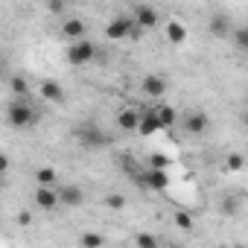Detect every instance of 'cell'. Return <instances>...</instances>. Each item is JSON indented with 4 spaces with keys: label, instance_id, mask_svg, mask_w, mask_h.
<instances>
[{
    "label": "cell",
    "instance_id": "cell-6",
    "mask_svg": "<svg viewBox=\"0 0 248 248\" xmlns=\"http://www.w3.org/2000/svg\"><path fill=\"white\" fill-rule=\"evenodd\" d=\"M140 88H143V93H146V96L161 99V96L167 93V79H164V76H158V73H149V76H143Z\"/></svg>",
    "mask_w": 248,
    "mask_h": 248
},
{
    "label": "cell",
    "instance_id": "cell-7",
    "mask_svg": "<svg viewBox=\"0 0 248 248\" xmlns=\"http://www.w3.org/2000/svg\"><path fill=\"white\" fill-rule=\"evenodd\" d=\"M132 21L129 18H114L108 27H105V38H111V41H120V38H129L132 35Z\"/></svg>",
    "mask_w": 248,
    "mask_h": 248
},
{
    "label": "cell",
    "instance_id": "cell-23",
    "mask_svg": "<svg viewBox=\"0 0 248 248\" xmlns=\"http://www.w3.org/2000/svg\"><path fill=\"white\" fill-rule=\"evenodd\" d=\"M105 204L111 210H123V207H126V199H123L120 193H111V196H105Z\"/></svg>",
    "mask_w": 248,
    "mask_h": 248
},
{
    "label": "cell",
    "instance_id": "cell-22",
    "mask_svg": "<svg viewBox=\"0 0 248 248\" xmlns=\"http://www.w3.org/2000/svg\"><path fill=\"white\" fill-rule=\"evenodd\" d=\"M175 225H178L181 231H190V228H193V216H190L187 210H178V213H175Z\"/></svg>",
    "mask_w": 248,
    "mask_h": 248
},
{
    "label": "cell",
    "instance_id": "cell-3",
    "mask_svg": "<svg viewBox=\"0 0 248 248\" xmlns=\"http://www.w3.org/2000/svg\"><path fill=\"white\" fill-rule=\"evenodd\" d=\"M76 140L82 146H88V149H105L111 143V138L99 126H82V129H76Z\"/></svg>",
    "mask_w": 248,
    "mask_h": 248
},
{
    "label": "cell",
    "instance_id": "cell-5",
    "mask_svg": "<svg viewBox=\"0 0 248 248\" xmlns=\"http://www.w3.org/2000/svg\"><path fill=\"white\" fill-rule=\"evenodd\" d=\"M140 114L143 111H138V108H123L117 114V129L120 132H138L140 129Z\"/></svg>",
    "mask_w": 248,
    "mask_h": 248
},
{
    "label": "cell",
    "instance_id": "cell-13",
    "mask_svg": "<svg viewBox=\"0 0 248 248\" xmlns=\"http://www.w3.org/2000/svg\"><path fill=\"white\" fill-rule=\"evenodd\" d=\"M164 35H167V41H170V44H184V41H187V27H184V24H178V21H167Z\"/></svg>",
    "mask_w": 248,
    "mask_h": 248
},
{
    "label": "cell",
    "instance_id": "cell-26",
    "mask_svg": "<svg viewBox=\"0 0 248 248\" xmlns=\"http://www.w3.org/2000/svg\"><path fill=\"white\" fill-rule=\"evenodd\" d=\"M135 242H138L140 248H155V245H158V239H155V236H149V233H138V236H135Z\"/></svg>",
    "mask_w": 248,
    "mask_h": 248
},
{
    "label": "cell",
    "instance_id": "cell-24",
    "mask_svg": "<svg viewBox=\"0 0 248 248\" xmlns=\"http://www.w3.org/2000/svg\"><path fill=\"white\" fill-rule=\"evenodd\" d=\"M79 242H82L85 248H96V245H102L105 239H102L99 233H82V239H79Z\"/></svg>",
    "mask_w": 248,
    "mask_h": 248
},
{
    "label": "cell",
    "instance_id": "cell-12",
    "mask_svg": "<svg viewBox=\"0 0 248 248\" xmlns=\"http://www.w3.org/2000/svg\"><path fill=\"white\" fill-rule=\"evenodd\" d=\"M158 12L152 9V6H138L135 9V24H140L143 30H152V27H158Z\"/></svg>",
    "mask_w": 248,
    "mask_h": 248
},
{
    "label": "cell",
    "instance_id": "cell-11",
    "mask_svg": "<svg viewBox=\"0 0 248 248\" xmlns=\"http://www.w3.org/2000/svg\"><path fill=\"white\" fill-rule=\"evenodd\" d=\"M207 30H210V35L213 38H228L231 35V21H228V15H210V24H207Z\"/></svg>",
    "mask_w": 248,
    "mask_h": 248
},
{
    "label": "cell",
    "instance_id": "cell-25",
    "mask_svg": "<svg viewBox=\"0 0 248 248\" xmlns=\"http://www.w3.org/2000/svg\"><path fill=\"white\" fill-rule=\"evenodd\" d=\"M149 167H161V170H167V167H170V155H164V152H155V155L149 158Z\"/></svg>",
    "mask_w": 248,
    "mask_h": 248
},
{
    "label": "cell",
    "instance_id": "cell-20",
    "mask_svg": "<svg viewBox=\"0 0 248 248\" xmlns=\"http://www.w3.org/2000/svg\"><path fill=\"white\" fill-rule=\"evenodd\" d=\"M233 44H236L242 53H248V27H239V30H233Z\"/></svg>",
    "mask_w": 248,
    "mask_h": 248
},
{
    "label": "cell",
    "instance_id": "cell-21",
    "mask_svg": "<svg viewBox=\"0 0 248 248\" xmlns=\"http://www.w3.org/2000/svg\"><path fill=\"white\" fill-rule=\"evenodd\" d=\"M242 167H245V158H242L239 152H231V155L225 158V170H233V172H236V170H242Z\"/></svg>",
    "mask_w": 248,
    "mask_h": 248
},
{
    "label": "cell",
    "instance_id": "cell-8",
    "mask_svg": "<svg viewBox=\"0 0 248 248\" xmlns=\"http://www.w3.org/2000/svg\"><path fill=\"white\" fill-rule=\"evenodd\" d=\"M210 129V120H207V114H202V111H193V114H187V120H184V132L187 135H204Z\"/></svg>",
    "mask_w": 248,
    "mask_h": 248
},
{
    "label": "cell",
    "instance_id": "cell-29",
    "mask_svg": "<svg viewBox=\"0 0 248 248\" xmlns=\"http://www.w3.org/2000/svg\"><path fill=\"white\" fill-rule=\"evenodd\" d=\"M18 222H21V225H30V222H32V216H30V213H27V210H24V213H21V216H18Z\"/></svg>",
    "mask_w": 248,
    "mask_h": 248
},
{
    "label": "cell",
    "instance_id": "cell-16",
    "mask_svg": "<svg viewBox=\"0 0 248 248\" xmlns=\"http://www.w3.org/2000/svg\"><path fill=\"white\" fill-rule=\"evenodd\" d=\"M62 35H64V38H70V41L85 38V24H82L79 18H67V21L62 24Z\"/></svg>",
    "mask_w": 248,
    "mask_h": 248
},
{
    "label": "cell",
    "instance_id": "cell-27",
    "mask_svg": "<svg viewBox=\"0 0 248 248\" xmlns=\"http://www.w3.org/2000/svg\"><path fill=\"white\" fill-rule=\"evenodd\" d=\"M236 210H239L236 199H233V196H228V199L222 202V213H225V216H231V213H236Z\"/></svg>",
    "mask_w": 248,
    "mask_h": 248
},
{
    "label": "cell",
    "instance_id": "cell-31",
    "mask_svg": "<svg viewBox=\"0 0 248 248\" xmlns=\"http://www.w3.org/2000/svg\"><path fill=\"white\" fill-rule=\"evenodd\" d=\"M242 123H245V129H248V108L242 111Z\"/></svg>",
    "mask_w": 248,
    "mask_h": 248
},
{
    "label": "cell",
    "instance_id": "cell-1",
    "mask_svg": "<svg viewBox=\"0 0 248 248\" xmlns=\"http://www.w3.org/2000/svg\"><path fill=\"white\" fill-rule=\"evenodd\" d=\"M6 120H9V126H15V129H27V126H32V123H35V111L30 108L27 96H18L15 102H9V108H6Z\"/></svg>",
    "mask_w": 248,
    "mask_h": 248
},
{
    "label": "cell",
    "instance_id": "cell-10",
    "mask_svg": "<svg viewBox=\"0 0 248 248\" xmlns=\"http://www.w3.org/2000/svg\"><path fill=\"white\" fill-rule=\"evenodd\" d=\"M140 135H155V132H164V126H161V120H158V111L155 108H149V111H143L140 114V129H138Z\"/></svg>",
    "mask_w": 248,
    "mask_h": 248
},
{
    "label": "cell",
    "instance_id": "cell-14",
    "mask_svg": "<svg viewBox=\"0 0 248 248\" xmlns=\"http://www.w3.org/2000/svg\"><path fill=\"white\" fill-rule=\"evenodd\" d=\"M59 196H62V204H67V207H82V202H85V193H82V187H76V184L59 190Z\"/></svg>",
    "mask_w": 248,
    "mask_h": 248
},
{
    "label": "cell",
    "instance_id": "cell-2",
    "mask_svg": "<svg viewBox=\"0 0 248 248\" xmlns=\"http://www.w3.org/2000/svg\"><path fill=\"white\" fill-rule=\"evenodd\" d=\"M93 56H96V47H93V41H88V38H76V41H70V47H67V62L76 64V67L93 62Z\"/></svg>",
    "mask_w": 248,
    "mask_h": 248
},
{
    "label": "cell",
    "instance_id": "cell-19",
    "mask_svg": "<svg viewBox=\"0 0 248 248\" xmlns=\"http://www.w3.org/2000/svg\"><path fill=\"white\" fill-rule=\"evenodd\" d=\"M9 85H12V93H15V96H27V93H30V85H27L24 76H12Z\"/></svg>",
    "mask_w": 248,
    "mask_h": 248
},
{
    "label": "cell",
    "instance_id": "cell-28",
    "mask_svg": "<svg viewBox=\"0 0 248 248\" xmlns=\"http://www.w3.org/2000/svg\"><path fill=\"white\" fill-rule=\"evenodd\" d=\"M47 6H50V12H53V15H62V12H64V0H50Z\"/></svg>",
    "mask_w": 248,
    "mask_h": 248
},
{
    "label": "cell",
    "instance_id": "cell-30",
    "mask_svg": "<svg viewBox=\"0 0 248 248\" xmlns=\"http://www.w3.org/2000/svg\"><path fill=\"white\" fill-rule=\"evenodd\" d=\"M0 172H3V175L9 172V158H6V155H3V161H0Z\"/></svg>",
    "mask_w": 248,
    "mask_h": 248
},
{
    "label": "cell",
    "instance_id": "cell-18",
    "mask_svg": "<svg viewBox=\"0 0 248 248\" xmlns=\"http://www.w3.org/2000/svg\"><path fill=\"white\" fill-rule=\"evenodd\" d=\"M56 178H59V175H56V170H53V167H41V170L35 172V181H38V184H44V187H50Z\"/></svg>",
    "mask_w": 248,
    "mask_h": 248
},
{
    "label": "cell",
    "instance_id": "cell-17",
    "mask_svg": "<svg viewBox=\"0 0 248 248\" xmlns=\"http://www.w3.org/2000/svg\"><path fill=\"white\" fill-rule=\"evenodd\" d=\"M155 111H158V120H161V126H164V129H172V126H175L178 114H175V108H172V105H158Z\"/></svg>",
    "mask_w": 248,
    "mask_h": 248
},
{
    "label": "cell",
    "instance_id": "cell-4",
    "mask_svg": "<svg viewBox=\"0 0 248 248\" xmlns=\"http://www.w3.org/2000/svg\"><path fill=\"white\" fill-rule=\"evenodd\" d=\"M135 181L140 184V187H146V190H167V184H170V175H167V170H161V167H149L146 172H138L135 175Z\"/></svg>",
    "mask_w": 248,
    "mask_h": 248
},
{
    "label": "cell",
    "instance_id": "cell-9",
    "mask_svg": "<svg viewBox=\"0 0 248 248\" xmlns=\"http://www.w3.org/2000/svg\"><path fill=\"white\" fill-rule=\"evenodd\" d=\"M35 204H38L41 210H53L56 204H62V196H59L56 190H50V187L38 184V190H35Z\"/></svg>",
    "mask_w": 248,
    "mask_h": 248
},
{
    "label": "cell",
    "instance_id": "cell-15",
    "mask_svg": "<svg viewBox=\"0 0 248 248\" xmlns=\"http://www.w3.org/2000/svg\"><path fill=\"white\" fill-rule=\"evenodd\" d=\"M41 96H44L47 102H62V99H64V91H62V85H59L56 79H44V82H41Z\"/></svg>",
    "mask_w": 248,
    "mask_h": 248
}]
</instances>
